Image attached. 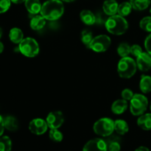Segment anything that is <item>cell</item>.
Instances as JSON below:
<instances>
[{
	"instance_id": "obj_1",
	"label": "cell",
	"mask_w": 151,
	"mask_h": 151,
	"mask_svg": "<svg viewBox=\"0 0 151 151\" xmlns=\"http://www.w3.org/2000/svg\"><path fill=\"white\" fill-rule=\"evenodd\" d=\"M40 13L47 20H57L63 16L64 6L61 0H48L42 4Z\"/></svg>"
},
{
	"instance_id": "obj_2",
	"label": "cell",
	"mask_w": 151,
	"mask_h": 151,
	"mask_svg": "<svg viewBox=\"0 0 151 151\" xmlns=\"http://www.w3.org/2000/svg\"><path fill=\"white\" fill-rule=\"evenodd\" d=\"M108 32L115 35H123L128 29V23L126 19L119 15L109 16L105 22Z\"/></svg>"
},
{
	"instance_id": "obj_3",
	"label": "cell",
	"mask_w": 151,
	"mask_h": 151,
	"mask_svg": "<svg viewBox=\"0 0 151 151\" xmlns=\"http://www.w3.org/2000/svg\"><path fill=\"white\" fill-rule=\"evenodd\" d=\"M137 62L130 57L122 58L118 63L117 72L119 77L124 79H128L134 76L137 72Z\"/></svg>"
},
{
	"instance_id": "obj_4",
	"label": "cell",
	"mask_w": 151,
	"mask_h": 151,
	"mask_svg": "<svg viewBox=\"0 0 151 151\" xmlns=\"http://www.w3.org/2000/svg\"><path fill=\"white\" fill-rule=\"evenodd\" d=\"M147 98L143 94H135L130 101V110L134 116H141L147 111Z\"/></svg>"
},
{
	"instance_id": "obj_5",
	"label": "cell",
	"mask_w": 151,
	"mask_h": 151,
	"mask_svg": "<svg viewBox=\"0 0 151 151\" xmlns=\"http://www.w3.org/2000/svg\"><path fill=\"white\" fill-rule=\"evenodd\" d=\"M39 45L36 40L28 37L22 40L19 45V51L27 58H34L39 53Z\"/></svg>"
},
{
	"instance_id": "obj_6",
	"label": "cell",
	"mask_w": 151,
	"mask_h": 151,
	"mask_svg": "<svg viewBox=\"0 0 151 151\" xmlns=\"http://www.w3.org/2000/svg\"><path fill=\"white\" fill-rule=\"evenodd\" d=\"M93 130L96 134L100 137H109L114 131V121L110 118H101L94 123Z\"/></svg>"
},
{
	"instance_id": "obj_7",
	"label": "cell",
	"mask_w": 151,
	"mask_h": 151,
	"mask_svg": "<svg viewBox=\"0 0 151 151\" xmlns=\"http://www.w3.org/2000/svg\"><path fill=\"white\" fill-rule=\"evenodd\" d=\"M111 40L106 35H100L94 37L88 48L97 53L104 52L110 47Z\"/></svg>"
},
{
	"instance_id": "obj_8",
	"label": "cell",
	"mask_w": 151,
	"mask_h": 151,
	"mask_svg": "<svg viewBox=\"0 0 151 151\" xmlns=\"http://www.w3.org/2000/svg\"><path fill=\"white\" fill-rule=\"evenodd\" d=\"M46 121L50 129H58L63 125L64 117L61 111H52L47 116Z\"/></svg>"
},
{
	"instance_id": "obj_9",
	"label": "cell",
	"mask_w": 151,
	"mask_h": 151,
	"mask_svg": "<svg viewBox=\"0 0 151 151\" xmlns=\"http://www.w3.org/2000/svg\"><path fill=\"white\" fill-rule=\"evenodd\" d=\"M48 128L47 121L40 118L32 119L29 124V130L35 135H42L47 131Z\"/></svg>"
},
{
	"instance_id": "obj_10",
	"label": "cell",
	"mask_w": 151,
	"mask_h": 151,
	"mask_svg": "<svg viewBox=\"0 0 151 151\" xmlns=\"http://www.w3.org/2000/svg\"><path fill=\"white\" fill-rule=\"evenodd\" d=\"M83 151H108L107 143L102 139H94L84 145Z\"/></svg>"
},
{
	"instance_id": "obj_11",
	"label": "cell",
	"mask_w": 151,
	"mask_h": 151,
	"mask_svg": "<svg viewBox=\"0 0 151 151\" xmlns=\"http://www.w3.org/2000/svg\"><path fill=\"white\" fill-rule=\"evenodd\" d=\"M137 65L142 72H147L151 69V55L147 52H142L137 57Z\"/></svg>"
},
{
	"instance_id": "obj_12",
	"label": "cell",
	"mask_w": 151,
	"mask_h": 151,
	"mask_svg": "<svg viewBox=\"0 0 151 151\" xmlns=\"http://www.w3.org/2000/svg\"><path fill=\"white\" fill-rule=\"evenodd\" d=\"M118 7L119 4L115 0H106L103 3V9L107 16H111L117 13Z\"/></svg>"
},
{
	"instance_id": "obj_13",
	"label": "cell",
	"mask_w": 151,
	"mask_h": 151,
	"mask_svg": "<svg viewBox=\"0 0 151 151\" xmlns=\"http://www.w3.org/2000/svg\"><path fill=\"white\" fill-rule=\"evenodd\" d=\"M128 106V101L124 99H120L114 102L111 106V111L115 114H122L127 110Z\"/></svg>"
},
{
	"instance_id": "obj_14",
	"label": "cell",
	"mask_w": 151,
	"mask_h": 151,
	"mask_svg": "<svg viewBox=\"0 0 151 151\" xmlns=\"http://www.w3.org/2000/svg\"><path fill=\"white\" fill-rule=\"evenodd\" d=\"M25 7L30 14L36 15L41 12L42 4L39 0H26Z\"/></svg>"
},
{
	"instance_id": "obj_15",
	"label": "cell",
	"mask_w": 151,
	"mask_h": 151,
	"mask_svg": "<svg viewBox=\"0 0 151 151\" xmlns=\"http://www.w3.org/2000/svg\"><path fill=\"white\" fill-rule=\"evenodd\" d=\"M46 20L41 15H34L30 20V27L33 30H40L45 26Z\"/></svg>"
},
{
	"instance_id": "obj_16",
	"label": "cell",
	"mask_w": 151,
	"mask_h": 151,
	"mask_svg": "<svg viewBox=\"0 0 151 151\" xmlns=\"http://www.w3.org/2000/svg\"><path fill=\"white\" fill-rule=\"evenodd\" d=\"M80 18L81 20L85 24L93 25L96 23V16L88 10H83L80 13Z\"/></svg>"
},
{
	"instance_id": "obj_17",
	"label": "cell",
	"mask_w": 151,
	"mask_h": 151,
	"mask_svg": "<svg viewBox=\"0 0 151 151\" xmlns=\"http://www.w3.org/2000/svg\"><path fill=\"white\" fill-rule=\"evenodd\" d=\"M137 125L141 129L145 131L151 130V114H145L139 116L137 119Z\"/></svg>"
},
{
	"instance_id": "obj_18",
	"label": "cell",
	"mask_w": 151,
	"mask_h": 151,
	"mask_svg": "<svg viewBox=\"0 0 151 151\" xmlns=\"http://www.w3.org/2000/svg\"><path fill=\"white\" fill-rule=\"evenodd\" d=\"M9 38L14 44H20L24 39V33L21 29L13 27L9 32Z\"/></svg>"
},
{
	"instance_id": "obj_19",
	"label": "cell",
	"mask_w": 151,
	"mask_h": 151,
	"mask_svg": "<svg viewBox=\"0 0 151 151\" xmlns=\"http://www.w3.org/2000/svg\"><path fill=\"white\" fill-rule=\"evenodd\" d=\"M139 88L142 92L147 94L151 91V77L149 75H142L139 82Z\"/></svg>"
},
{
	"instance_id": "obj_20",
	"label": "cell",
	"mask_w": 151,
	"mask_h": 151,
	"mask_svg": "<svg viewBox=\"0 0 151 151\" xmlns=\"http://www.w3.org/2000/svg\"><path fill=\"white\" fill-rule=\"evenodd\" d=\"M4 128L10 131H16L19 128L17 119L13 116H7L4 118Z\"/></svg>"
},
{
	"instance_id": "obj_21",
	"label": "cell",
	"mask_w": 151,
	"mask_h": 151,
	"mask_svg": "<svg viewBox=\"0 0 151 151\" xmlns=\"http://www.w3.org/2000/svg\"><path fill=\"white\" fill-rule=\"evenodd\" d=\"M114 131L120 135L127 134L129 131L128 123L123 119H117L114 121Z\"/></svg>"
},
{
	"instance_id": "obj_22",
	"label": "cell",
	"mask_w": 151,
	"mask_h": 151,
	"mask_svg": "<svg viewBox=\"0 0 151 151\" xmlns=\"http://www.w3.org/2000/svg\"><path fill=\"white\" fill-rule=\"evenodd\" d=\"M132 9L133 7L131 6V3L128 2V1H125V2H122L120 4H119L117 13L118 15L125 18L131 13Z\"/></svg>"
},
{
	"instance_id": "obj_23",
	"label": "cell",
	"mask_w": 151,
	"mask_h": 151,
	"mask_svg": "<svg viewBox=\"0 0 151 151\" xmlns=\"http://www.w3.org/2000/svg\"><path fill=\"white\" fill-rule=\"evenodd\" d=\"M133 9L136 10H144L149 7L150 4V0H131Z\"/></svg>"
},
{
	"instance_id": "obj_24",
	"label": "cell",
	"mask_w": 151,
	"mask_h": 151,
	"mask_svg": "<svg viewBox=\"0 0 151 151\" xmlns=\"http://www.w3.org/2000/svg\"><path fill=\"white\" fill-rule=\"evenodd\" d=\"M11 139L7 136L0 137V151H11Z\"/></svg>"
},
{
	"instance_id": "obj_25",
	"label": "cell",
	"mask_w": 151,
	"mask_h": 151,
	"mask_svg": "<svg viewBox=\"0 0 151 151\" xmlns=\"http://www.w3.org/2000/svg\"><path fill=\"white\" fill-rule=\"evenodd\" d=\"M117 53L120 57H128L131 54V47L127 43H121L117 47Z\"/></svg>"
},
{
	"instance_id": "obj_26",
	"label": "cell",
	"mask_w": 151,
	"mask_h": 151,
	"mask_svg": "<svg viewBox=\"0 0 151 151\" xmlns=\"http://www.w3.org/2000/svg\"><path fill=\"white\" fill-rule=\"evenodd\" d=\"M93 35L92 32L88 29H84L82 32H81V41L82 42L85 44L86 47H89L90 44L93 40Z\"/></svg>"
},
{
	"instance_id": "obj_27",
	"label": "cell",
	"mask_w": 151,
	"mask_h": 151,
	"mask_svg": "<svg viewBox=\"0 0 151 151\" xmlns=\"http://www.w3.org/2000/svg\"><path fill=\"white\" fill-rule=\"evenodd\" d=\"M139 27L145 32H151V16L143 18L139 22Z\"/></svg>"
},
{
	"instance_id": "obj_28",
	"label": "cell",
	"mask_w": 151,
	"mask_h": 151,
	"mask_svg": "<svg viewBox=\"0 0 151 151\" xmlns=\"http://www.w3.org/2000/svg\"><path fill=\"white\" fill-rule=\"evenodd\" d=\"M49 136H50V139L55 142H60L63 140V138L62 133L58 129H50Z\"/></svg>"
},
{
	"instance_id": "obj_29",
	"label": "cell",
	"mask_w": 151,
	"mask_h": 151,
	"mask_svg": "<svg viewBox=\"0 0 151 151\" xmlns=\"http://www.w3.org/2000/svg\"><path fill=\"white\" fill-rule=\"evenodd\" d=\"M11 4L10 0H0V13H4L9 10Z\"/></svg>"
},
{
	"instance_id": "obj_30",
	"label": "cell",
	"mask_w": 151,
	"mask_h": 151,
	"mask_svg": "<svg viewBox=\"0 0 151 151\" xmlns=\"http://www.w3.org/2000/svg\"><path fill=\"white\" fill-rule=\"evenodd\" d=\"M134 95V92L131 89H129V88H125V89H124L122 91V94H121L122 98L127 100V101H131V100L133 98Z\"/></svg>"
},
{
	"instance_id": "obj_31",
	"label": "cell",
	"mask_w": 151,
	"mask_h": 151,
	"mask_svg": "<svg viewBox=\"0 0 151 151\" xmlns=\"http://www.w3.org/2000/svg\"><path fill=\"white\" fill-rule=\"evenodd\" d=\"M108 151H120L121 146L119 143L116 141L110 142L107 144Z\"/></svg>"
},
{
	"instance_id": "obj_32",
	"label": "cell",
	"mask_w": 151,
	"mask_h": 151,
	"mask_svg": "<svg viewBox=\"0 0 151 151\" xmlns=\"http://www.w3.org/2000/svg\"><path fill=\"white\" fill-rule=\"evenodd\" d=\"M142 52H143L142 49L138 44H134L131 47V54H132L135 57H138Z\"/></svg>"
},
{
	"instance_id": "obj_33",
	"label": "cell",
	"mask_w": 151,
	"mask_h": 151,
	"mask_svg": "<svg viewBox=\"0 0 151 151\" xmlns=\"http://www.w3.org/2000/svg\"><path fill=\"white\" fill-rule=\"evenodd\" d=\"M145 50L147 51V52L149 53L151 55V34H150L145 38Z\"/></svg>"
},
{
	"instance_id": "obj_34",
	"label": "cell",
	"mask_w": 151,
	"mask_h": 151,
	"mask_svg": "<svg viewBox=\"0 0 151 151\" xmlns=\"http://www.w3.org/2000/svg\"><path fill=\"white\" fill-rule=\"evenodd\" d=\"M4 118L0 115V137H1L4 133Z\"/></svg>"
},
{
	"instance_id": "obj_35",
	"label": "cell",
	"mask_w": 151,
	"mask_h": 151,
	"mask_svg": "<svg viewBox=\"0 0 151 151\" xmlns=\"http://www.w3.org/2000/svg\"><path fill=\"white\" fill-rule=\"evenodd\" d=\"M135 151H150L147 147H145V146H141V147H138L137 149H136Z\"/></svg>"
},
{
	"instance_id": "obj_36",
	"label": "cell",
	"mask_w": 151,
	"mask_h": 151,
	"mask_svg": "<svg viewBox=\"0 0 151 151\" xmlns=\"http://www.w3.org/2000/svg\"><path fill=\"white\" fill-rule=\"evenodd\" d=\"M11 1V2L14 3V4H22V3L23 2H25V1L26 0H10Z\"/></svg>"
},
{
	"instance_id": "obj_37",
	"label": "cell",
	"mask_w": 151,
	"mask_h": 151,
	"mask_svg": "<svg viewBox=\"0 0 151 151\" xmlns=\"http://www.w3.org/2000/svg\"><path fill=\"white\" fill-rule=\"evenodd\" d=\"M3 51H4V44L0 41V54L2 53Z\"/></svg>"
},
{
	"instance_id": "obj_38",
	"label": "cell",
	"mask_w": 151,
	"mask_h": 151,
	"mask_svg": "<svg viewBox=\"0 0 151 151\" xmlns=\"http://www.w3.org/2000/svg\"><path fill=\"white\" fill-rule=\"evenodd\" d=\"M62 1H66V2H72V1H75V0H61Z\"/></svg>"
},
{
	"instance_id": "obj_39",
	"label": "cell",
	"mask_w": 151,
	"mask_h": 151,
	"mask_svg": "<svg viewBox=\"0 0 151 151\" xmlns=\"http://www.w3.org/2000/svg\"><path fill=\"white\" fill-rule=\"evenodd\" d=\"M1 35H2V29H1V28L0 27V38H1Z\"/></svg>"
},
{
	"instance_id": "obj_40",
	"label": "cell",
	"mask_w": 151,
	"mask_h": 151,
	"mask_svg": "<svg viewBox=\"0 0 151 151\" xmlns=\"http://www.w3.org/2000/svg\"><path fill=\"white\" fill-rule=\"evenodd\" d=\"M150 111H151V101H150Z\"/></svg>"
},
{
	"instance_id": "obj_41",
	"label": "cell",
	"mask_w": 151,
	"mask_h": 151,
	"mask_svg": "<svg viewBox=\"0 0 151 151\" xmlns=\"http://www.w3.org/2000/svg\"><path fill=\"white\" fill-rule=\"evenodd\" d=\"M150 14H151V7H150Z\"/></svg>"
}]
</instances>
